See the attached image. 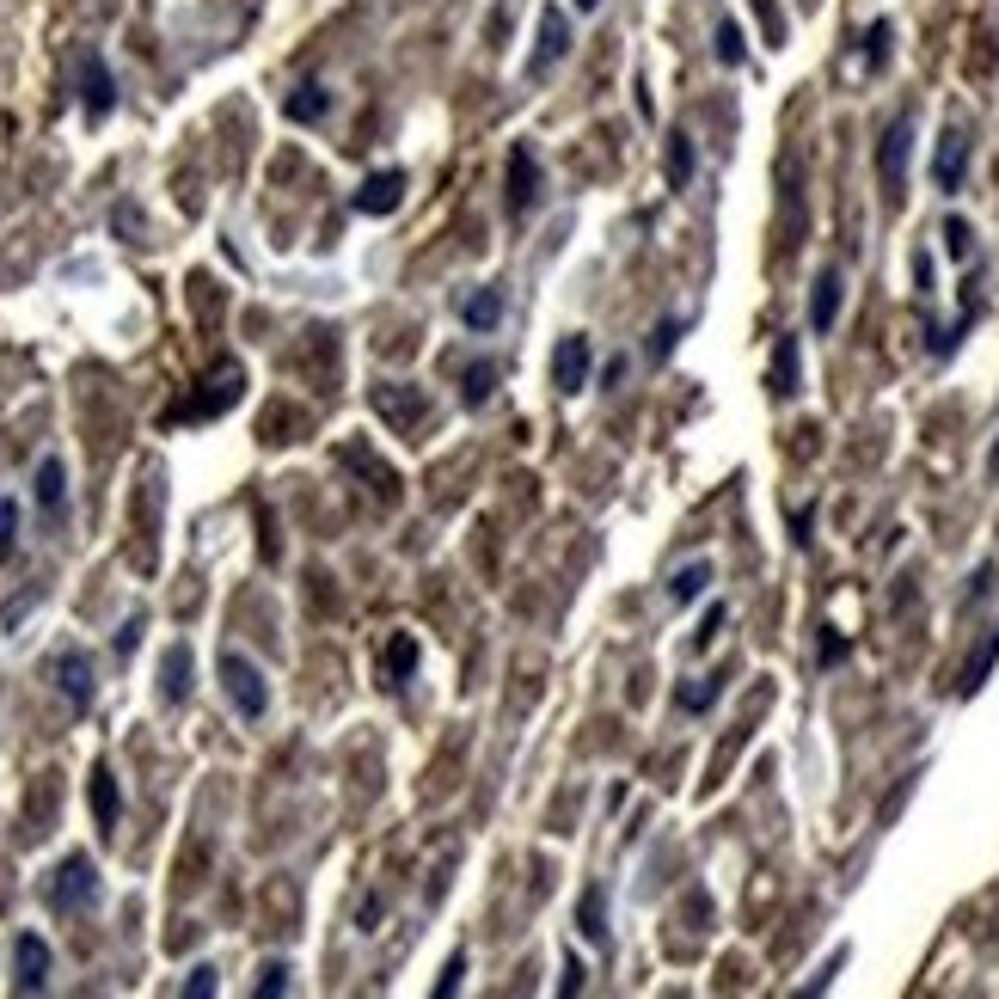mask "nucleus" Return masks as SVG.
Wrapping results in <instances>:
<instances>
[{"mask_svg": "<svg viewBox=\"0 0 999 999\" xmlns=\"http://www.w3.org/2000/svg\"><path fill=\"white\" fill-rule=\"evenodd\" d=\"M50 907H62V914H86V907H99V865L86 853H68L62 865H55Z\"/></svg>", "mask_w": 999, "mask_h": 999, "instance_id": "nucleus-1", "label": "nucleus"}, {"mask_svg": "<svg viewBox=\"0 0 999 999\" xmlns=\"http://www.w3.org/2000/svg\"><path fill=\"white\" fill-rule=\"evenodd\" d=\"M222 687H227V699H234V711L239 718H264L270 711V687H264V669L251 657H239V650H222Z\"/></svg>", "mask_w": 999, "mask_h": 999, "instance_id": "nucleus-2", "label": "nucleus"}, {"mask_svg": "<svg viewBox=\"0 0 999 999\" xmlns=\"http://www.w3.org/2000/svg\"><path fill=\"white\" fill-rule=\"evenodd\" d=\"M907 154H914V111H902L877 142V178L889 197H902V185H907Z\"/></svg>", "mask_w": 999, "mask_h": 999, "instance_id": "nucleus-3", "label": "nucleus"}, {"mask_svg": "<svg viewBox=\"0 0 999 999\" xmlns=\"http://www.w3.org/2000/svg\"><path fill=\"white\" fill-rule=\"evenodd\" d=\"M539 197H546L539 154H534V142H515V147H509V215H534Z\"/></svg>", "mask_w": 999, "mask_h": 999, "instance_id": "nucleus-4", "label": "nucleus"}, {"mask_svg": "<svg viewBox=\"0 0 999 999\" xmlns=\"http://www.w3.org/2000/svg\"><path fill=\"white\" fill-rule=\"evenodd\" d=\"M565 55H570V19H565V7H546L539 13V43L527 55V80H546Z\"/></svg>", "mask_w": 999, "mask_h": 999, "instance_id": "nucleus-5", "label": "nucleus"}, {"mask_svg": "<svg viewBox=\"0 0 999 999\" xmlns=\"http://www.w3.org/2000/svg\"><path fill=\"white\" fill-rule=\"evenodd\" d=\"M589 369H595L589 331H570V338L553 350V387L558 393H583V387H589Z\"/></svg>", "mask_w": 999, "mask_h": 999, "instance_id": "nucleus-6", "label": "nucleus"}, {"mask_svg": "<svg viewBox=\"0 0 999 999\" xmlns=\"http://www.w3.org/2000/svg\"><path fill=\"white\" fill-rule=\"evenodd\" d=\"M80 99H86V117L93 123H105L111 105H117V80H111L99 50H80Z\"/></svg>", "mask_w": 999, "mask_h": 999, "instance_id": "nucleus-7", "label": "nucleus"}, {"mask_svg": "<svg viewBox=\"0 0 999 999\" xmlns=\"http://www.w3.org/2000/svg\"><path fill=\"white\" fill-rule=\"evenodd\" d=\"M962 172H969V135L950 123V130L938 135V147H933V185L950 197V190H962Z\"/></svg>", "mask_w": 999, "mask_h": 999, "instance_id": "nucleus-8", "label": "nucleus"}, {"mask_svg": "<svg viewBox=\"0 0 999 999\" xmlns=\"http://www.w3.org/2000/svg\"><path fill=\"white\" fill-rule=\"evenodd\" d=\"M55 681H62V693H68V706H74V711H93L99 681H93V657H86V650L68 645L62 657H55Z\"/></svg>", "mask_w": 999, "mask_h": 999, "instance_id": "nucleus-9", "label": "nucleus"}, {"mask_svg": "<svg viewBox=\"0 0 999 999\" xmlns=\"http://www.w3.org/2000/svg\"><path fill=\"white\" fill-rule=\"evenodd\" d=\"M13 981H19V993H43L50 987V945H43L38 933H19V945H13Z\"/></svg>", "mask_w": 999, "mask_h": 999, "instance_id": "nucleus-10", "label": "nucleus"}, {"mask_svg": "<svg viewBox=\"0 0 999 999\" xmlns=\"http://www.w3.org/2000/svg\"><path fill=\"white\" fill-rule=\"evenodd\" d=\"M399 203H405V172H399V166L362 178V190H356V215H393Z\"/></svg>", "mask_w": 999, "mask_h": 999, "instance_id": "nucleus-11", "label": "nucleus"}, {"mask_svg": "<svg viewBox=\"0 0 999 999\" xmlns=\"http://www.w3.org/2000/svg\"><path fill=\"white\" fill-rule=\"evenodd\" d=\"M841 307H846V277L828 264V270L815 277V289H810V331H834Z\"/></svg>", "mask_w": 999, "mask_h": 999, "instance_id": "nucleus-12", "label": "nucleus"}, {"mask_svg": "<svg viewBox=\"0 0 999 999\" xmlns=\"http://www.w3.org/2000/svg\"><path fill=\"white\" fill-rule=\"evenodd\" d=\"M766 387H773V399L803 393V356H797V338H791V331L773 343V374H766Z\"/></svg>", "mask_w": 999, "mask_h": 999, "instance_id": "nucleus-13", "label": "nucleus"}, {"mask_svg": "<svg viewBox=\"0 0 999 999\" xmlns=\"http://www.w3.org/2000/svg\"><path fill=\"white\" fill-rule=\"evenodd\" d=\"M234 399H239V369H234V362H227V369L209 381V393H203L197 405H178V411H172V418H215V411H227V405H234Z\"/></svg>", "mask_w": 999, "mask_h": 999, "instance_id": "nucleus-14", "label": "nucleus"}, {"mask_svg": "<svg viewBox=\"0 0 999 999\" xmlns=\"http://www.w3.org/2000/svg\"><path fill=\"white\" fill-rule=\"evenodd\" d=\"M117 815H123V791H117V779H111V766H93V822H99V834H117Z\"/></svg>", "mask_w": 999, "mask_h": 999, "instance_id": "nucleus-15", "label": "nucleus"}, {"mask_svg": "<svg viewBox=\"0 0 999 999\" xmlns=\"http://www.w3.org/2000/svg\"><path fill=\"white\" fill-rule=\"evenodd\" d=\"M159 699H166V706H185L190 699V645L166 650V662H159Z\"/></svg>", "mask_w": 999, "mask_h": 999, "instance_id": "nucleus-16", "label": "nucleus"}, {"mask_svg": "<svg viewBox=\"0 0 999 999\" xmlns=\"http://www.w3.org/2000/svg\"><path fill=\"white\" fill-rule=\"evenodd\" d=\"M693 166H699L693 135H687V130H674V135H669V147H662V178H669V190H687V185H693Z\"/></svg>", "mask_w": 999, "mask_h": 999, "instance_id": "nucleus-17", "label": "nucleus"}, {"mask_svg": "<svg viewBox=\"0 0 999 999\" xmlns=\"http://www.w3.org/2000/svg\"><path fill=\"white\" fill-rule=\"evenodd\" d=\"M461 326L478 331V338L497 331L503 326V289H473V295H466V301H461Z\"/></svg>", "mask_w": 999, "mask_h": 999, "instance_id": "nucleus-18", "label": "nucleus"}, {"mask_svg": "<svg viewBox=\"0 0 999 999\" xmlns=\"http://www.w3.org/2000/svg\"><path fill=\"white\" fill-rule=\"evenodd\" d=\"M331 111V93L319 86V80H307V86H295L289 99H282V117L289 123H319Z\"/></svg>", "mask_w": 999, "mask_h": 999, "instance_id": "nucleus-19", "label": "nucleus"}, {"mask_svg": "<svg viewBox=\"0 0 999 999\" xmlns=\"http://www.w3.org/2000/svg\"><path fill=\"white\" fill-rule=\"evenodd\" d=\"M577 926H583V938H589V945H607V889H601V883H589V889H583Z\"/></svg>", "mask_w": 999, "mask_h": 999, "instance_id": "nucleus-20", "label": "nucleus"}, {"mask_svg": "<svg viewBox=\"0 0 999 999\" xmlns=\"http://www.w3.org/2000/svg\"><path fill=\"white\" fill-rule=\"evenodd\" d=\"M706 583H711V565L706 558H693V565H681L669 577V607H693L699 595H706Z\"/></svg>", "mask_w": 999, "mask_h": 999, "instance_id": "nucleus-21", "label": "nucleus"}, {"mask_svg": "<svg viewBox=\"0 0 999 999\" xmlns=\"http://www.w3.org/2000/svg\"><path fill=\"white\" fill-rule=\"evenodd\" d=\"M62 497H68V466L50 454V461H38V509L62 515Z\"/></svg>", "mask_w": 999, "mask_h": 999, "instance_id": "nucleus-22", "label": "nucleus"}, {"mask_svg": "<svg viewBox=\"0 0 999 999\" xmlns=\"http://www.w3.org/2000/svg\"><path fill=\"white\" fill-rule=\"evenodd\" d=\"M491 393H497V362H473L461 374V405L478 411V405H491Z\"/></svg>", "mask_w": 999, "mask_h": 999, "instance_id": "nucleus-23", "label": "nucleus"}, {"mask_svg": "<svg viewBox=\"0 0 999 999\" xmlns=\"http://www.w3.org/2000/svg\"><path fill=\"white\" fill-rule=\"evenodd\" d=\"M993 662H999V631H993V638H987V645L969 657V669H962L957 693H962V699H975V693H981V687H987V674H993Z\"/></svg>", "mask_w": 999, "mask_h": 999, "instance_id": "nucleus-24", "label": "nucleus"}, {"mask_svg": "<svg viewBox=\"0 0 999 999\" xmlns=\"http://www.w3.org/2000/svg\"><path fill=\"white\" fill-rule=\"evenodd\" d=\"M411 669H418V638H411V631H399L393 645H387V674H393V687H405Z\"/></svg>", "mask_w": 999, "mask_h": 999, "instance_id": "nucleus-25", "label": "nucleus"}, {"mask_svg": "<svg viewBox=\"0 0 999 999\" xmlns=\"http://www.w3.org/2000/svg\"><path fill=\"white\" fill-rule=\"evenodd\" d=\"M889 55H895V25H889V19H877V25H871V38H865V68H871V74H883V68H889Z\"/></svg>", "mask_w": 999, "mask_h": 999, "instance_id": "nucleus-26", "label": "nucleus"}, {"mask_svg": "<svg viewBox=\"0 0 999 999\" xmlns=\"http://www.w3.org/2000/svg\"><path fill=\"white\" fill-rule=\"evenodd\" d=\"M718 693H723V681H718V674H706V681L681 687V693H674V706H681V711H711V706H718Z\"/></svg>", "mask_w": 999, "mask_h": 999, "instance_id": "nucleus-27", "label": "nucleus"}, {"mask_svg": "<svg viewBox=\"0 0 999 999\" xmlns=\"http://www.w3.org/2000/svg\"><path fill=\"white\" fill-rule=\"evenodd\" d=\"M718 62H723V68H742V62H749V43H742V25H737V19H723V25H718Z\"/></svg>", "mask_w": 999, "mask_h": 999, "instance_id": "nucleus-28", "label": "nucleus"}, {"mask_svg": "<svg viewBox=\"0 0 999 999\" xmlns=\"http://www.w3.org/2000/svg\"><path fill=\"white\" fill-rule=\"evenodd\" d=\"M945 251H950L957 264H969V258H975V227L962 222V215H950V222H945Z\"/></svg>", "mask_w": 999, "mask_h": 999, "instance_id": "nucleus-29", "label": "nucleus"}, {"mask_svg": "<svg viewBox=\"0 0 999 999\" xmlns=\"http://www.w3.org/2000/svg\"><path fill=\"white\" fill-rule=\"evenodd\" d=\"M13 546H19V503L0 491V565L13 558Z\"/></svg>", "mask_w": 999, "mask_h": 999, "instance_id": "nucleus-30", "label": "nucleus"}, {"mask_svg": "<svg viewBox=\"0 0 999 999\" xmlns=\"http://www.w3.org/2000/svg\"><path fill=\"white\" fill-rule=\"evenodd\" d=\"M674 343H681V319H662V326L650 331V362H669Z\"/></svg>", "mask_w": 999, "mask_h": 999, "instance_id": "nucleus-31", "label": "nucleus"}, {"mask_svg": "<svg viewBox=\"0 0 999 999\" xmlns=\"http://www.w3.org/2000/svg\"><path fill=\"white\" fill-rule=\"evenodd\" d=\"M723 619H730V607H706V619H699V631H693V650H711L718 645V631H723Z\"/></svg>", "mask_w": 999, "mask_h": 999, "instance_id": "nucleus-32", "label": "nucleus"}, {"mask_svg": "<svg viewBox=\"0 0 999 999\" xmlns=\"http://www.w3.org/2000/svg\"><path fill=\"white\" fill-rule=\"evenodd\" d=\"M270 993H289V962H264V975H258V999H270Z\"/></svg>", "mask_w": 999, "mask_h": 999, "instance_id": "nucleus-33", "label": "nucleus"}, {"mask_svg": "<svg viewBox=\"0 0 999 999\" xmlns=\"http://www.w3.org/2000/svg\"><path fill=\"white\" fill-rule=\"evenodd\" d=\"M846 650H853V645H846L841 631L828 626V631H822V650H815V662H822V669H834V662H846Z\"/></svg>", "mask_w": 999, "mask_h": 999, "instance_id": "nucleus-34", "label": "nucleus"}, {"mask_svg": "<svg viewBox=\"0 0 999 999\" xmlns=\"http://www.w3.org/2000/svg\"><path fill=\"white\" fill-rule=\"evenodd\" d=\"M461 975H466V950H454V957H447V969H442V981H435V999L461 993Z\"/></svg>", "mask_w": 999, "mask_h": 999, "instance_id": "nucleus-35", "label": "nucleus"}, {"mask_svg": "<svg viewBox=\"0 0 999 999\" xmlns=\"http://www.w3.org/2000/svg\"><path fill=\"white\" fill-rule=\"evenodd\" d=\"M754 13L766 25V43H785V19H779V0H754Z\"/></svg>", "mask_w": 999, "mask_h": 999, "instance_id": "nucleus-36", "label": "nucleus"}, {"mask_svg": "<svg viewBox=\"0 0 999 999\" xmlns=\"http://www.w3.org/2000/svg\"><path fill=\"white\" fill-rule=\"evenodd\" d=\"M215 987H222V981H215V969H209V962H197V969H190V981H185V999H209Z\"/></svg>", "mask_w": 999, "mask_h": 999, "instance_id": "nucleus-37", "label": "nucleus"}, {"mask_svg": "<svg viewBox=\"0 0 999 999\" xmlns=\"http://www.w3.org/2000/svg\"><path fill=\"white\" fill-rule=\"evenodd\" d=\"M993 583H999V565H981L969 577V601H987V595H993Z\"/></svg>", "mask_w": 999, "mask_h": 999, "instance_id": "nucleus-38", "label": "nucleus"}, {"mask_svg": "<svg viewBox=\"0 0 999 999\" xmlns=\"http://www.w3.org/2000/svg\"><path fill=\"white\" fill-rule=\"evenodd\" d=\"M135 645H142V614H135V619H130V626H123V631H117V657H130V650H135Z\"/></svg>", "mask_w": 999, "mask_h": 999, "instance_id": "nucleus-39", "label": "nucleus"}, {"mask_svg": "<svg viewBox=\"0 0 999 999\" xmlns=\"http://www.w3.org/2000/svg\"><path fill=\"white\" fill-rule=\"evenodd\" d=\"M558 993H583V962L565 957V981H558Z\"/></svg>", "mask_w": 999, "mask_h": 999, "instance_id": "nucleus-40", "label": "nucleus"}, {"mask_svg": "<svg viewBox=\"0 0 999 999\" xmlns=\"http://www.w3.org/2000/svg\"><path fill=\"white\" fill-rule=\"evenodd\" d=\"M791 527H797V534H791V539H797V546H810V527H815V509H797V522H791Z\"/></svg>", "mask_w": 999, "mask_h": 999, "instance_id": "nucleus-41", "label": "nucleus"}, {"mask_svg": "<svg viewBox=\"0 0 999 999\" xmlns=\"http://www.w3.org/2000/svg\"><path fill=\"white\" fill-rule=\"evenodd\" d=\"M987 478H999V442H993V454H987Z\"/></svg>", "mask_w": 999, "mask_h": 999, "instance_id": "nucleus-42", "label": "nucleus"}, {"mask_svg": "<svg viewBox=\"0 0 999 999\" xmlns=\"http://www.w3.org/2000/svg\"><path fill=\"white\" fill-rule=\"evenodd\" d=\"M577 13H601V0H577Z\"/></svg>", "mask_w": 999, "mask_h": 999, "instance_id": "nucleus-43", "label": "nucleus"}]
</instances>
